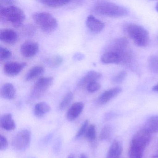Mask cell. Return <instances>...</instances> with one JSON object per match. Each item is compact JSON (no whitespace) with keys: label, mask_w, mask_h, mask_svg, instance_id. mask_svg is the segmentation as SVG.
Segmentation results:
<instances>
[{"label":"cell","mask_w":158,"mask_h":158,"mask_svg":"<svg viewBox=\"0 0 158 158\" xmlns=\"http://www.w3.org/2000/svg\"><path fill=\"white\" fill-rule=\"evenodd\" d=\"M106 51L113 52L120 59L119 64L132 66L135 62V55L129 46V42L124 37L116 39L111 42L106 48Z\"/></svg>","instance_id":"obj_1"},{"label":"cell","mask_w":158,"mask_h":158,"mask_svg":"<svg viewBox=\"0 0 158 158\" xmlns=\"http://www.w3.org/2000/svg\"><path fill=\"white\" fill-rule=\"evenodd\" d=\"M92 10L97 14L109 17H123L129 14V11L125 7L106 1L96 2Z\"/></svg>","instance_id":"obj_2"},{"label":"cell","mask_w":158,"mask_h":158,"mask_svg":"<svg viewBox=\"0 0 158 158\" xmlns=\"http://www.w3.org/2000/svg\"><path fill=\"white\" fill-rule=\"evenodd\" d=\"M151 134L146 129H140L132 138L129 147V158H142L143 152L149 143Z\"/></svg>","instance_id":"obj_3"},{"label":"cell","mask_w":158,"mask_h":158,"mask_svg":"<svg viewBox=\"0 0 158 158\" xmlns=\"http://www.w3.org/2000/svg\"><path fill=\"white\" fill-rule=\"evenodd\" d=\"M123 30L138 47L144 48L149 44V34L143 27L133 23H127L123 26Z\"/></svg>","instance_id":"obj_4"},{"label":"cell","mask_w":158,"mask_h":158,"mask_svg":"<svg viewBox=\"0 0 158 158\" xmlns=\"http://www.w3.org/2000/svg\"><path fill=\"white\" fill-rule=\"evenodd\" d=\"M0 15L2 20L10 22L16 28L22 27L25 20L23 11L16 6L5 7L1 5Z\"/></svg>","instance_id":"obj_5"},{"label":"cell","mask_w":158,"mask_h":158,"mask_svg":"<svg viewBox=\"0 0 158 158\" xmlns=\"http://www.w3.org/2000/svg\"><path fill=\"white\" fill-rule=\"evenodd\" d=\"M33 19L41 30L46 33L53 32L58 26L57 19L46 12L35 13L33 15Z\"/></svg>","instance_id":"obj_6"},{"label":"cell","mask_w":158,"mask_h":158,"mask_svg":"<svg viewBox=\"0 0 158 158\" xmlns=\"http://www.w3.org/2000/svg\"><path fill=\"white\" fill-rule=\"evenodd\" d=\"M53 81V77H51L39 78L35 83L31 90V98L36 99L40 98L52 85Z\"/></svg>","instance_id":"obj_7"},{"label":"cell","mask_w":158,"mask_h":158,"mask_svg":"<svg viewBox=\"0 0 158 158\" xmlns=\"http://www.w3.org/2000/svg\"><path fill=\"white\" fill-rule=\"evenodd\" d=\"M31 138V133L27 129L19 131L13 139V148L17 151L24 150L29 146Z\"/></svg>","instance_id":"obj_8"},{"label":"cell","mask_w":158,"mask_h":158,"mask_svg":"<svg viewBox=\"0 0 158 158\" xmlns=\"http://www.w3.org/2000/svg\"><path fill=\"white\" fill-rule=\"evenodd\" d=\"M39 45L35 41L28 40L24 42L21 47L22 55L26 58H31L37 53Z\"/></svg>","instance_id":"obj_9"},{"label":"cell","mask_w":158,"mask_h":158,"mask_svg":"<svg viewBox=\"0 0 158 158\" xmlns=\"http://www.w3.org/2000/svg\"><path fill=\"white\" fill-rule=\"evenodd\" d=\"M122 88L118 87L106 90L99 96L97 99V102L100 105L106 104L114 98L118 96L122 92Z\"/></svg>","instance_id":"obj_10"},{"label":"cell","mask_w":158,"mask_h":158,"mask_svg":"<svg viewBox=\"0 0 158 158\" xmlns=\"http://www.w3.org/2000/svg\"><path fill=\"white\" fill-rule=\"evenodd\" d=\"M26 65V62H10L4 65V73L10 76H15L20 73Z\"/></svg>","instance_id":"obj_11"},{"label":"cell","mask_w":158,"mask_h":158,"mask_svg":"<svg viewBox=\"0 0 158 158\" xmlns=\"http://www.w3.org/2000/svg\"><path fill=\"white\" fill-rule=\"evenodd\" d=\"M102 77V74L99 72L90 71L82 77L77 83L78 87L84 88L92 82H97Z\"/></svg>","instance_id":"obj_12"},{"label":"cell","mask_w":158,"mask_h":158,"mask_svg":"<svg viewBox=\"0 0 158 158\" xmlns=\"http://www.w3.org/2000/svg\"><path fill=\"white\" fill-rule=\"evenodd\" d=\"M18 39V34L13 29L5 28L0 31V40L5 43L14 44L17 42Z\"/></svg>","instance_id":"obj_13"},{"label":"cell","mask_w":158,"mask_h":158,"mask_svg":"<svg viewBox=\"0 0 158 158\" xmlns=\"http://www.w3.org/2000/svg\"><path fill=\"white\" fill-rule=\"evenodd\" d=\"M88 28L95 33H99L101 32L105 27V24L100 20L97 19L93 15L88 16L86 22Z\"/></svg>","instance_id":"obj_14"},{"label":"cell","mask_w":158,"mask_h":158,"mask_svg":"<svg viewBox=\"0 0 158 158\" xmlns=\"http://www.w3.org/2000/svg\"><path fill=\"white\" fill-rule=\"evenodd\" d=\"M84 103L82 102H76L73 103L68 110L66 114V118L69 121L76 119L81 114L84 108Z\"/></svg>","instance_id":"obj_15"},{"label":"cell","mask_w":158,"mask_h":158,"mask_svg":"<svg viewBox=\"0 0 158 158\" xmlns=\"http://www.w3.org/2000/svg\"><path fill=\"white\" fill-rule=\"evenodd\" d=\"M0 126L7 131H12L15 129L16 125L11 114H6L1 117Z\"/></svg>","instance_id":"obj_16"},{"label":"cell","mask_w":158,"mask_h":158,"mask_svg":"<svg viewBox=\"0 0 158 158\" xmlns=\"http://www.w3.org/2000/svg\"><path fill=\"white\" fill-rule=\"evenodd\" d=\"M123 152V145L121 141L115 140L111 145L106 158H120Z\"/></svg>","instance_id":"obj_17"},{"label":"cell","mask_w":158,"mask_h":158,"mask_svg":"<svg viewBox=\"0 0 158 158\" xmlns=\"http://www.w3.org/2000/svg\"><path fill=\"white\" fill-rule=\"evenodd\" d=\"M16 94L15 88L11 83L4 84L1 90V95L3 98L7 100H12L14 98Z\"/></svg>","instance_id":"obj_18"},{"label":"cell","mask_w":158,"mask_h":158,"mask_svg":"<svg viewBox=\"0 0 158 158\" xmlns=\"http://www.w3.org/2000/svg\"><path fill=\"white\" fill-rule=\"evenodd\" d=\"M102 62L105 64H119L120 59L119 56L113 52L106 51L101 58Z\"/></svg>","instance_id":"obj_19"},{"label":"cell","mask_w":158,"mask_h":158,"mask_svg":"<svg viewBox=\"0 0 158 158\" xmlns=\"http://www.w3.org/2000/svg\"><path fill=\"white\" fill-rule=\"evenodd\" d=\"M45 69L41 65H36L32 67L26 75L25 79L26 81H29L40 76L44 73Z\"/></svg>","instance_id":"obj_20"},{"label":"cell","mask_w":158,"mask_h":158,"mask_svg":"<svg viewBox=\"0 0 158 158\" xmlns=\"http://www.w3.org/2000/svg\"><path fill=\"white\" fill-rule=\"evenodd\" d=\"M51 110V107L45 102H40L36 104L34 108V114L38 117L44 116Z\"/></svg>","instance_id":"obj_21"},{"label":"cell","mask_w":158,"mask_h":158,"mask_svg":"<svg viewBox=\"0 0 158 158\" xmlns=\"http://www.w3.org/2000/svg\"><path fill=\"white\" fill-rule=\"evenodd\" d=\"M144 128L150 134L158 132V115L150 117L146 122Z\"/></svg>","instance_id":"obj_22"},{"label":"cell","mask_w":158,"mask_h":158,"mask_svg":"<svg viewBox=\"0 0 158 158\" xmlns=\"http://www.w3.org/2000/svg\"><path fill=\"white\" fill-rule=\"evenodd\" d=\"M70 2L69 0H43L40 1V2L48 7L57 8L66 5Z\"/></svg>","instance_id":"obj_23"},{"label":"cell","mask_w":158,"mask_h":158,"mask_svg":"<svg viewBox=\"0 0 158 158\" xmlns=\"http://www.w3.org/2000/svg\"><path fill=\"white\" fill-rule=\"evenodd\" d=\"M150 70L155 74H158V55H152L148 60Z\"/></svg>","instance_id":"obj_24"},{"label":"cell","mask_w":158,"mask_h":158,"mask_svg":"<svg viewBox=\"0 0 158 158\" xmlns=\"http://www.w3.org/2000/svg\"><path fill=\"white\" fill-rule=\"evenodd\" d=\"M73 94L72 92H69L64 97L63 99L61 101L59 106L60 110H63L66 109L73 100Z\"/></svg>","instance_id":"obj_25"},{"label":"cell","mask_w":158,"mask_h":158,"mask_svg":"<svg viewBox=\"0 0 158 158\" xmlns=\"http://www.w3.org/2000/svg\"><path fill=\"white\" fill-rule=\"evenodd\" d=\"M46 62L47 64L49 66L52 67H57L62 64L63 62V58L60 55H55L47 59L46 60Z\"/></svg>","instance_id":"obj_26"},{"label":"cell","mask_w":158,"mask_h":158,"mask_svg":"<svg viewBox=\"0 0 158 158\" xmlns=\"http://www.w3.org/2000/svg\"><path fill=\"white\" fill-rule=\"evenodd\" d=\"M85 137L89 141H93L96 138V127L94 125H90L85 133Z\"/></svg>","instance_id":"obj_27"},{"label":"cell","mask_w":158,"mask_h":158,"mask_svg":"<svg viewBox=\"0 0 158 158\" xmlns=\"http://www.w3.org/2000/svg\"><path fill=\"white\" fill-rule=\"evenodd\" d=\"M127 76V73L126 71H121L113 77L112 82L114 84H121L126 78Z\"/></svg>","instance_id":"obj_28"},{"label":"cell","mask_w":158,"mask_h":158,"mask_svg":"<svg viewBox=\"0 0 158 158\" xmlns=\"http://www.w3.org/2000/svg\"><path fill=\"white\" fill-rule=\"evenodd\" d=\"M89 121L88 120H86L82 124L80 128H79V130L77 131V133L75 136L76 139H78L80 137L82 136L84 134H85L87 130L88 127Z\"/></svg>","instance_id":"obj_29"},{"label":"cell","mask_w":158,"mask_h":158,"mask_svg":"<svg viewBox=\"0 0 158 158\" xmlns=\"http://www.w3.org/2000/svg\"><path fill=\"white\" fill-rule=\"evenodd\" d=\"M111 135V128L109 126L104 127L101 132L100 138L101 140H106L110 138Z\"/></svg>","instance_id":"obj_30"},{"label":"cell","mask_w":158,"mask_h":158,"mask_svg":"<svg viewBox=\"0 0 158 158\" xmlns=\"http://www.w3.org/2000/svg\"><path fill=\"white\" fill-rule=\"evenodd\" d=\"M11 52L8 49L3 47H0V60H4L9 59L11 56Z\"/></svg>","instance_id":"obj_31"},{"label":"cell","mask_w":158,"mask_h":158,"mask_svg":"<svg viewBox=\"0 0 158 158\" xmlns=\"http://www.w3.org/2000/svg\"><path fill=\"white\" fill-rule=\"evenodd\" d=\"M100 84L98 82H92L89 84L86 87V89L88 92L93 93L98 90L101 88Z\"/></svg>","instance_id":"obj_32"},{"label":"cell","mask_w":158,"mask_h":158,"mask_svg":"<svg viewBox=\"0 0 158 158\" xmlns=\"http://www.w3.org/2000/svg\"><path fill=\"white\" fill-rule=\"evenodd\" d=\"M8 147V141L7 139L2 135H0V149L5 150Z\"/></svg>","instance_id":"obj_33"},{"label":"cell","mask_w":158,"mask_h":158,"mask_svg":"<svg viewBox=\"0 0 158 158\" xmlns=\"http://www.w3.org/2000/svg\"><path fill=\"white\" fill-rule=\"evenodd\" d=\"M24 30L25 34L28 36L33 35L35 32V28L31 25L27 26Z\"/></svg>","instance_id":"obj_34"},{"label":"cell","mask_w":158,"mask_h":158,"mask_svg":"<svg viewBox=\"0 0 158 158\" xmlns=\"http://www.w3.org/2000/svg\"><path fill=\"white\" fill-rule=\"evenodd\" d=\"M85 58V55L81 52H77L73 56V59L75 61H81Z\"/></svg>","instance_id":"obj_35"},{"label":"cell","mask_w":158,"mask_h":158,"mask_svg":"<svg viewBox=\"0 0 158 158\" xmlns=\"http://www.w3.org/2000/svg\"><path fill=\"white\" fill-rule=\"evenodd\" d=\"M0 2L1 3H3L5 4H12L15 2L14 1H10V0H4V1L1 0Z\"/></svg>","instance_id":"obj_36"},{"label":"cell","mask_w":158,"mask_h":158,"mask_svg":"<svg viewBox=\"0 0 158 158\" xmlns=\"http://www.w3.org/2000/svg\"><path fill=\"white\" fill-rule=\"evenodd\" d=\"M152 89L153 91H155V92H158V84L152 87Z\"/></svg>","instance_id":"obj_37"},{"label":"cell","mask_w":158,"mask_h":158,"mask_svg":"<svg viewBox=\"0 0 158 158\" xmlns=\"http://www.w3.org/2000/svg\"><path fill=\"white\" fill-rule=\"evenodd\" d=\"M152 158H158V153L153 154V155L152 156Z\"/></svg>","instance_id":"obj_38"},{"label":"cell","mask_w":158,"mask_h":158,"mask_svg":"<svg viewBox=\"0 0 158 158\" xmlns=\"http://www.w3.org/2000/svg\"><path fill=\"white\" fill-rule=\"evenodd\" d=\"M80 158H88V157H87L86 155H85V154H83L81 155Z\"/></svg>","instance_id":"obj_39"},{"label":"cell","mask_w":158,"mask_h":158,"mask_svg":"<svg viewBox=\"0 0 158 158\" xmlns=\"http://www.w3.org/2000/svg\"><path fill=\"white\" fill-rule=\"evenodd\" d=\"M67 158H74V157L73 155V154H70V155L68 156Z\"/></svg>","instance_id":"obj_40"},{"label":"cell","mask_w":158,"mask_h":158,"mask_svg":"<svg viewBox=\"0 0 158 158\" xmlns=\"http://www.w3.org/2000/svg\"><path fill=\"white\" fill-rule=\"evenodd\" d=\"M155 8H156V11H157L158 12V2H157V4H156Z\"/></svg>","instance_id":"obj_41"}]
</instances>
